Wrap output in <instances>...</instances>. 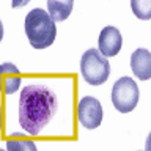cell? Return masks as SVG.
<instances>
[{
	"label": "cell",
	"instance_id": "cell-1",
	"mask_svg": "<svg viewBox=\"0 0 151 151\" xmlns=\"http://www.w3.org/2000/svg\"><path fill=\"white\" fill-rule=\"evenodd\" d=\"M57 109L58 101L49 87L40 83L28 85L19 98V124L28 134L38 135L54 118Z\"/></svg>",
	"mask_w": 151,
	"mask_h": 151
},
{
	"label": "cell",
	"instance_id": "cell-7",
	"mask_svg": "<svg viewBox=\"0 0 151 151\" xmlns=\"http://www.w3.org/2000/svg\"><path fill=\"white\" fill-rule=\"evenodd\" d=\"M131 69L140 80L151 79V52L148 49H137L132 52Z\"/></svg>",
	"mask_w": 151,
	"mask_h": 151
},
{
	"label": "cell",
	"instance_id": "cell-9",
	"mask_svg": "<svg viewBox=\"0 0 151 151\" xmlns=\"http://www.w3.org/2000/svg\"><path fill=\"white\" fill-rule=\"evenodd\" d=\"M132 13L142 21L151 19V2L150 0H132L131 2Z\"/></svg>",
	"mask_w": 151,
	"mask_h": 151
},
{
	"label": "cell",
	"instance_id": "cell-3",
	"mask_svg": "<svg viewBox=\"0 0 151 151\" xmlns=\"http://www.w3.org/2000/svg\"><path fill=\"white\" fill-rule=\"evenodd\" d=\"M80 74L90 85H102L110 76L109 60L98 49H88L80 58Z\"/></svg>",
	"mask_w": 151,
	"mask_h": 151
},
{
	"label": "cell",
	"instance_id": "cell-5",
	"mask_svg": "<svg viewBox=\"0 0 151 151\" xmlns=\"http://www.w3.org/2000/svg\"><path fill=\"white\" fill-rule=\"evenodd\" d=\"M77 116L80 124L87 129H96L102 123V106L96 98L85 96L80 99L77 107Z\"/></svg>",
	"mask_w": 151,
	"mask_h": 151
},
{
	"label": "cell",
	"instance_id": "cell-8",
	"mask_svg": "<svg viewBox=\"0 0 151 151\" xmlns=\"http://www.w3.org/2000/svg\"><path fill=\"white\" fill-rule=\"evenodd\" d=\"M74 2L73 0H65V2H58V0H49L47 2V9H49L50 17L55 22L65 21L69 17V14L73 13Z\"/></svg>",
	"mask_w": 151,
	"mask_h": 151
},
{
	"label": "cell",
	"instance_id": "cell-4",
	"mask_svg": "<svg viewBox=\"0 0 151 151\" xmlns=\"http://www.w3.org/2000/svg\"><path fill=\"white\" fill-rule=\"evenodd\" d=\"M140 99V91L134 79L121 77L112 87V104L120 113H129L135 109Z\"/></svg>",
	"mask_w": 151,
	"mask_h": 151
},
{
	"label": "cell",
	"instance_id": "cell-6",
	"mask_svg": "<svg viewBox=\"0 0 151 151\" xmlns=\"http://www.w3.org/2000/svg\"><path fill=\"white\" fill-rule=\"evenodd\" d=\"M98 44H99V52L104 57H115L120 52L121 44H123V38H121L120 30L113 25L104 27L101 33H99Z\"/></svg>",
	"mask_w": 151,
	"mask_h": 151
},
{
	"label": "cell",
	"instance_id": "cell-2",
	"mask_svg": "<svg viewBox=\"0 0 151 151\" xmlns=\"http://www.w3.org/2000/svg\"><path fill=\"white\" fill-rule=\"evenodd\" d=\"M24 30L28 42L35 49H46L54 44L57 36L55 21L42 8H35L25 16Z\"/></svg>",
	"mask_w": 151,
	"mask_h": 151
},
{
	"label": "cell",
	"instance_id": "cell-10",
	"mask_svg": "<svg viewBox=\"0 0 151 151\" xmlns=\"http://www.w3.org/2000/svg\"><path fill=\"white\" fill-rule=\"evenodd\" d=\"M19 85H21V77H6L5 80V93L6 94H11L14 93L16 90L19 88Z\"/></svg>",
	"mask_w": 151,
	"mask_h": 151
},
{
	"label": "cell",
	"instance_id": "cell-11",
	"mask_svg": "<svg viewBox=\"0 0 151 151\" xmlns=\"http://www.w3.org/2000/svg\"><path fill=\"white\" fill-rule=\"evenodd\" d=\"M6 146H8V150H25V148H28V150L35 151V143H32V142H25V143H24V142H21V143L8 142Z\"/></svg>",
	"mask_w": 151,
	"mask_h": 151
}]
</instances>
